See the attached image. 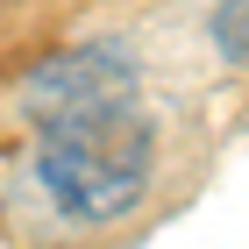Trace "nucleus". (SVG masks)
Masks as SVG:
<instances>
[{
    "mask_svg": "<svg viewBox=\"0 0 249 249\" xmlns=\"http://www.w3.org/2000/svg\"><path fill=\"white\" fill-rule=\"evenodd\" d=\"M157 128L135 107V93H107L86 107L36 121V178L71 221H114L150 185Z\"/></svg>",
    "mask_w": 249,
    "mask_h": 249,
    "instance_id": "nucleus-1",
    "label": "nucleus"
},
{
    "mask_svg": "<svg viewBox=\"0 0 249 249\" xmlns=\"http://www.w3.org/2000/svg\"><path fill=\"white\" fill-rule=\"evenodd\" d=\"M107 93H135V64L121 50H107V43L100 50H64V57H50L29 78V121L86 107V100H107Z\"/></svg>",
    "mask_w": 249,
    "mask_h": 249,
    "instance_id": "nucleus-2",
    "label": "nucleus"
},
{
    "mask_svg": "<svg viewBox=\"0 0 249 249\" xmlns=\"http://www.w3.org/2000/svg\"><path fill=\"white\" fill-rule=\"evenodd\" d=\"M213 50L228 64H249V0H221L213 7Z\"/></svg>",
    "mask_w": 249,
    "mask_h": 249,
    "instance_id": "nucleus-3",
    "label": "nucleus"
}]
</instances>
